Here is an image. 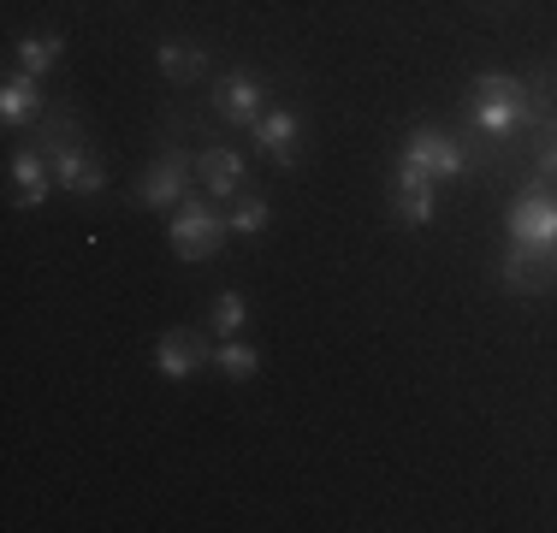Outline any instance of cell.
Wrapping results in <instances>:
<instances>
[{"label": "cell", "mask_w": 557, "mask_h": 533, "mask_svg": "<svg viewBox=\"0 0 557 533\" xmlns=\"http://www.w3.org/2000/svg\"><path fill=\"white\" fill-rule=\"evenodd\" d=\"M30 142L48 154V166H54L60 190H72L77 202H96V196L108 190V166H101L96 149L84 142V131H77V113H72V107H54V101H48V113L30 125Z\"/></svg>", "instance_id": "6da1fadb"}, {"label": "cell", "mask_w": 557, "mask_h": 533, "mask_svg": "<svg viewBox=\"0 0 557 533\" xmlns=\"http://www.w3.org/2000/svg\"><path fill=\"white\" fill-rule=\"evenodd\" d=\"M225 237H232V220L220 213V202L208 190H190L178 208H172V225H166V244L178 261H208L225 249Z\"/></svg>", "instance_id": "7a4b0ae2"}, {"label": "cell", "mask_w": 557, "mask_h": 533, "mask_svg": "<svg viewBox=\"0 0 557 533\" xmlns=\"http://www.w3.org/2000/svg\"><path fill=\"white\" fill-rule=\"evenodd\" d=\"M397 166L428 172L433 184H457L462 172H469V142H462V131H445V125H416V131L404 137V149H397Z\"/></svg>", "instance_id": "3957f363"}, {"label": "cell", "mask_w": 557, "mask_h": 533, "mask_svg": "<svg viewBox=\"0 0 557 533\" xmlns=\"http://www.w3.org/2000/svg\"><path fill=\"white\" fill-rule=\"evenodd\" d=\"M196 149H178V142H166L161 154H154V166L143 172V184H137V202L143 208H161V213H172L184 202V196L196 190Z\"/></svg>", "instance_id": "277c9868"}, {"label": "cell", "mask_w": 557, "mask_h": 533, "mask_svg": "<svg viewBox=\"0 0 557 533\" xmlns=\"http://www.w3.org/2000/svg\"><path fill=\"white\" fill-rule=\"evenodd\" d=\"M268 101H273L268 77L249 72V65H232V72L214 77V113L237 131H256V119L268 113Z\"/></svg>", "instance_id": "5b68a950"}, {"label": "cell", "mask_w": 557, "mask_h": 533, "mask_svg": "<svg viewBox=\"0 0 557 533\" xmlns=\"http://www.w3.org/2000/svg\"><path fill=\"white\" fill-rule=\"evenodd\" d=\"M498 278L516 290V297H540V290H557V244H504L498 256Z\"/></svg>", "instance_id": "8992f818"}, {"label": "cell", "mask_w": 557, "mask_h": 533, "mask_svg": "<svg viewBox=\"0 0 557 533\" xmlns=\"http://www.w3.org/2000/svg\"><path fill=\"white\" fill-rule=\"evenodd\" d=\"M196 178H202V190L214 196V202H237V196L249 190V160L237 154L225 137L202 131V149H196Z\"/></svg>", "instance_id": "52a82bcc"}, {"label": "cell", "mask_w": 557, "mask_h": 533, "mask_svg": "<svg viewBox=\"0 0 557 533\" xmlns=\"http://www.w3.org/2000/svg\"><path fill=\"white\" fill-rule=\"evenodd\" d=\"M154 368H161V380H196L202 368H214V338H208V326L161 332V344H154Z\"/></svg>", "instance_id": "ba28073f"}, {"label": "cell", "mask_w": 557, "mask_h": 533, "mask_svg": "<svg viewBox=\"0 0 557 533\" xmlns=\"http://www.w3.org/2000/svg\"><path fill=\"white\" fill-rule=\"evenodd\" d=\"M504 225H510L516 244H557V190L552 184H522Z\"/></svg>", "instance_id": "9c48e42d"}, {"label": "cell", "mask_w": 557, "mask_h": 533, "mask_svg": "<svg viewBox=\"0 0 557 533\" xmlns=\"http://www.w3.org/2000/svg\"><path fill=\"white\" fill-rule=\"evenodd\" d=\"M433 213H440V184L416 166H397L392 172V220L409 225V232H428Z\"/></svg>", "instance_id": "30bf717a"}, {"label": "cell", "mask_w": 557, "mask_h": 533, "mask_svg": "<svg viewBox=\"0 0 557 533\" xmlns=\"http://www.w3.org/2000/svg\"><path fill=\"white\" fill-rule=\"evenodd\" d=\"M249 137H256V149L273 160V166H297L302 160V125H297V113H290V107H268V113L256 119V131H249Z\"/></svg>", "instance_id": "8fae6325"}, {"label": "cell", "mask_w": 557, "mask_h": 533, "mask_svg": "<svg viewBox=\"0 0 557 533\" xmlns=\"http://www.w3.org/2000/svg\"><path fill=\"white\" fill-rule=\"evenodd\" d=\"M42 113H48L42 77H30L24 65H12V72L0 77V125H7V131H24V125H36Z\"/></svg>", "instance_id": "7c38bea8"}, {"label": "cell", "mask_w": 557, "mask_h": 533, "mask_svg": "<svg viewBox=\"0 0 557 533\" xmlns=\"http://www.w3.org/2000/svg\"><path fill=\"white\" fill-rule=\"evenodd\" d=\"M154 65H161L166 84L190 89L208 77V48L196 42V36H161V42H154Z\"/></svg>", "instance_id": "4fadbf2b"}, {"label": "cell", "mask_w": 557, "mask_h": 533, "mask_svg": "<svg viewBox=\"0 0 557 533\" xmlns=\"http://www.w3.org/2000/svg\"><path fill=\"white\" fill-rule=\"evenodd\" d=\"M7 172H12V208H42L48 202V178H54V166H48V154L36 149V142L12 149Z\"/></svg>", "instance_id": "5bb4252c"}, {"label": "cell", "mask_w": 557, "mask_h": 533, "mask_svg": "<svg viewBox=\"0 0 557 533\" xmlns=\"http://www.w3.org/2000/svg\"><path fill=\"white\" fill-rule=\"evenodd\" d=\"M522 172H528V184H552L557 190V113L522 142Z\"/></svg>", "instance_id": "9a60e30c"}, {"label": "cell", "mask_w": 557, "mask_h": 533, "mask_svg": "<svg viewBox=\"0 0 557 533\" xmlns=\"http://www.w3.org/2000/svg\"><path fill=\"white\" fill-rule=\"evenodd\" d=\"M12 53H18V65L30 77H48L60 65V53H65V36H54V30H42V36H18L12 42Z\"/></svg>", "instance_id": "2e32d148"}, {"label": "cell", "mask_w": 557, "mask_h": 533, "mask_svg": "<svg viewBox=\"0 0 557 533\" xmlns=\"http://www.w3.org/2000/svg\"><path fill=\"white\" fill-rule=\"evenodd\" d=\"M225 220H232V237H261L273 225V202L256 190H244L237 202H225Z\"/></svg>", "instance_id": "e0dca14e"}, {"label": "cell", "mask_w": 557, "mask_h": 533, "mask_svg": "<svg viewBox=\"0 0 557 533\" xmlns=\"http://www.w3.org/2000/svg\"><path fill=\"white\" fill-rule=\"evenodd\" d=\"M214 368L225 373V380H256V373H261V350H256V344H244V338H220L214 344Z\"/></svg>", "instance_id": "ac0fdd59"}, {"label": "cell", "mask_w": 557, "mask_h": 533, "mask_svg": "<svg viewBox=\"0 0 557 533\" xmlns=\"http://www.w3.org/2000/svg\"><path fill=\"white\" fill-rule=\"evenodd\" d=\"M528 96V84L516 72H474L469 77V101H516Z\"/></svg>", "instance_id": "d6986e66"}, {"label": "cell", "mask_w": 557, "mask_h": 533, "mask_svg": "<svg viewBox=\"0 0 557 533\" xmlns=\"http://www.w3.org/2000/svg\"><path fill=\"white\" fill-rule=\"evenodd\" d=\"M244 320H249V302L237 297V290H220L214 309H208V332H220V338H237V332H244Z\"/></svg>", "instance_id": "ffe728a7"}]
</instances>
